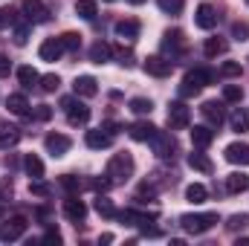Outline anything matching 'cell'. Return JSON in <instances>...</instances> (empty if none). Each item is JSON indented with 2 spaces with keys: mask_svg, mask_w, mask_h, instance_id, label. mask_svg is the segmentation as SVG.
<instances>
[{
  "mask_svg": "<svg viewBox=\"0 0 249 246\" xmlns=\"http://www.w3.org/2000/svg\"><path fill=\"white\" fill-rule=\"evenodd\" d=\"M214 81V72L212 70H191L186 72V78H183V84H180V96L183 99H191V96H197L206 84H212Z\"/></svg>",
  "mask_w": 249,
  "mask_h": 246,
  "instance_id": "1",
  "label": "cell"
},
{
  "mask_svg": "<svg viewBox=\"0 0 249 246\" xmlns=\"http://www.w3.org/2000/svg\"><path fill=\"white\" fill-rule=\"evenodd\" d=\"M133 157L130 154H113L110 162H107V177L110 183H127L133 177Z\"/></svg>",
  "mask_w": 249,
  "mask_h": 246,
  "instance_id": "2",
  "label": "cell"
},
{
  "mask_svg": "<svg viewBox=\"0 0 249 246\" xmlns=\"http://www.w3.org/2000/svg\"><path fill=\"white\" fill-rule=\"evenodd\" d=\"M217 223V214H183L180 217V226L186 229L188 235H203V232H209L212 226Z\"/></svg>",
  "mask_w": 249,
  "mask_h": 246,
  "instance_id": "3",
  "label": "cell"
},
{
  "mask_svg": "<svg viewBox=\"0 0 249 246\" xmlns=\"http://www.w3.org/2000/svg\"><path fill=\"white\" fill-rule=\"evenodd\" d=\"M61 107L67 110V122L70 124H87V119H90V107L81 105V102L72 99V96L61 99Z\"/></svg>",
  "mask_w": 249,
  "mask_h": 246,
  "instance_id": "4",
  "label": "cell"
},
{
  "mask_svg": "<svg viewBox=\"0 0 249 246\" xmlns=\"http://www.w3.org/2000/svg\"><path fill=\"white\" fill-rule=\"evenodd\" d=\"M151 145H154V154L162 157V159H174V154H177V139L171 133L157 130V136L151 139Z\"/></svg>",
  "mask_w": 249,
  "mask_h": 246,
  "instance_id": "5",
  "label": "cell"
},
{
  "mask_svg": "<svg viewBox=\"0 0 249 246\" xmlns=\"http://www.w3.org/2000/svg\"><path fill=\"white\" fill-rule=\"evenodd\" d=\"M188 122H191V110H188L183 102H174L168 107V127L171 130H186Z\"/></svg>",
  "mask_w": 249,
  "mask_h": 246,
  "instance_id": "6",
  "label": "cell"
},
{
  "mask_svg": "<svg viewBox=\"0 0 249 246\" xmlns=\"http://www.w3.org/2000/svg\"><path fill=\"white\" fill-rule=\"evenodd\" d=\"M64 217L78 226V223H84V217H87V206H84L75 194H70V197L64 200Z\"/></svg>",
  "mask_w": 249,
  "mask_h": 246,
  "instance_id": "7",
  "label": "cell"
},
{
  "mask_svg": "<svg viewBox=\"0 0 249 246\" xmlns=\"http://www.w3.org/2000/svg\"><path fill=\"white\" fill-rule=\"evenodd\" d=\"M171 70H174V61L171 58H162V55H148L145 58V72L148 75L165 78V75H171Z\"/></svg>",
  "mask_w": 249,
  "mask_h": 246,
  "instance_id": "8",
  "label": "cell"
},
{
  "mask_svg": "<svg viewBox=\"0 0 249 246\" xmlns=\"http://www.w3.org/2000/svg\"><path fill=\"white\" fill-rule=\"evenodd\" d=\"M23 15H26V20H32V23H47L50 20V9L41 3V0H23Z\"/></svg>",
  "mask_w": 249,
  "mask_h": 246,
  "instance_id": "9",
  "label": "cell"
},
{
  "mask_svg": "<svg viewBox=\"0 0 249 246\" xmlns=\"http://www.w3.org/2000/svg\"><path fill=\"white\" fill-rule=\"evenodd\" d=\"M26 226H29V223H26V217H20V214H18V217H6V226L0 229V238H3V241H18V238L26 232Z\"/></svg>",
  "mask_w": 249,
  "mask_h": 246,
  "instance_id": "10",
  "label": "cell"
},
{
  "mask_svg": "<svg viewBox=\"0 0 249 246\" xmlns=\"http://www.w3.org/2000/svg\"><path fill=\"white\" fill-rule=\"evenodd\" d=\"M44 145H47V151H50L53 157H64V154L72 148V139L64 136V133H50V136L44 139Z\"/></svg>",
  "mask_w": 249,
  "mask_h": 246,
  "instance_id": "11",
  "label": "cell"
},
{
  "mask_svg": "<svg viewBox=\"0 0 249 246\" xmlns=\"http://www.w3.org/2000/svg\"><path fill=\"white\" fill-rule=\"evenodd\" d=\"M194 23H197L200 29H214V26H217V12H214V6H209V3L197 6V12H194Z\"/></svg>",
  "mask_w": 249,
  "mask_h": 246,
  "instance_id": "12",
  "label": "cell"
},
{
  "mask_svg": "<svg viewBox=\"0 0 249 246\" xmlns=\"http://www.w3.org/2000/svg\"><path fill=\"white\" fill-rule=\"evenodd\" d=\"M38 55H41V61H58V58L64 55V44H61V38H47V41L41 44Z\"/></svg>",
  "mask_w": 249,
  "mask_h": 246,
  "instance_id": "13",
  "label": "cell"
},
{
  "mask_svg": "<svg viewBox=\"0 0 249 246\" xmlns=\"http://www.w3.org/2000/svg\"><path fill=\"white\" fill-rule=\"evenodd\" d=\"M200 113L206 116V122L212 124V127H220L223 119H226V113H223V105H220V102H206V105L200 107Z\"/></svg>",
  "mask_w": 249,
  "mask_h": 246,
  "instance_id": "14",
  "label": "cell"
},
{
  "mask_svg": "<svg viewBox=\"0 0 249 246\" xmlns=\"http://www.w3.org/2000/svg\"><path fill=\"white\" fill-rule=\"evenodd\" d=\"M72 90H75V96L90 99V96H96V93H99V81H96L93 75H78V78L72 81Z\"/></svg>",
  "mask_w": 249,
  "mask_h": 246,
  "instance_id": "15",
  "label": "cell"
},
{
  "mask_svg": "<svg viewBox=\"0 0 249 246\" xmlns=\"http://www.w3.org/2000/svg\"><path fill=\"white\" fill-rule=\"evenodd\" d=\"M127 133H130V139L133 142H151L154 136H157V127L151 122H133L127 127Z\"/></svg>",
  "mask_w": 249,
  "mask_h": 246,
  "instance_id": "16",
  "label": "cell"
},
{
  "mask_svg": "<svg viewBox=\"0 0 249 246\" xmlns=\"http://www.w3.org/2000/svg\"><path fill=\"white\" fill-rule=\"evenodd\" d=\"M226 159L232 165H249V145L247 142H232L226 148Z\"/></svg>",
  "mask_w": 249,
  "mask_h": 246,
  "instance_id": "17",
  "label": "cell"
},
{
  "mask_svg": "<svg viewBox=\"0 0 249 246\" xmlns=\"http://www.w3.org/2000/svg\"><path fill=\"white\" fill-rule=\"evenodd\" d=\"M20 142V127L0 122V148H15Z\"/></svg>",
  "mask_w": 249,
  "mask_h": 246,
  "instance_id": "18",
  "label": "cell"
},
{
  "mask_svg": "<svg viewBox=\"0 0 249 246\" xmlns=\"http://www.w3.org/2000/svg\"><path fill=\"white\" fill-rule=\"evenodd\" d=\"M191 142H194V148H209L212 142H214V130L212 127H203V124H197L194 130H191Z\"/></svg>",
  "mask_w": 249,
  "mask_h": 246,
  "instance_id": "19",
  "label": "cell"
},
{
  "mask_svg": "<svg viewBox=\"0 0 249 246\" xmlns=\"http://www.w3.org/2000/svg\"><path fill=\"white\" fill-rule=\"evenodd\" d=\"M110 142H113V133H107L105 127L87 130V148H110Z\"/></svg>",
  "mask_w": 249,
  "mask_h": 246,
  "instance_id": "20",
  "label": "cell"
},
{
  "mask_svg": "<svg viewBox=\"0 0 249 246\" xmlns=\"http://www.w3.org/2000/svg\"><path fill=\"white\" fill-rule=\"evenodd\" d=\"M116 35L122 38V41H133V38H139V20H133V18H124L116 23Z\"/></svg>",
  "mask_w": 249,
  "mask_h": 246,
  "instance_id": "21",
  "label": "cell"
},
{
  "mask_svg": "<svg viewBox=\"0 0 249 246\" xmlns=\"http://www.w3.org/2000/svg\"><path fill=\"white\" fill-rule=\"evenodd\" d=\"M226 191H229V194H244V191H249V177L241 174V171L229 174V177H226Z\"/></svg>",
  "mask_w": 249,
  "mask_h": 246,
  "instance_id": "22",
  "label": "cell"
},
{
  "mask_svg": "<svg viewBox=\"0 0 249 246\" xmlns=\"http://www.w3.org/2000/svg\"><path fill=\"white\" fill-rule=\"evenodd\" d=\"M110 55H113V47H110V44H105V41H96V44L90 47V61H93V64L110 61Z\"/></svg>",
  "mask_w": 249,
  "mask_h": 246,
  "instance_id": "23",
  "label": "cell"
},
{
  "mask_svg": "<svg viewBox=\"0 0 249 246\" xmlns=\"http://www.w3.org/2000/svg\"><path fill=\"white\" fill-rule=\"evenodd\" d=\"M6 107H9V113H15V116H29V102H26V96H20V93L9 96V99H6Z\"/></svg>",
  "mask_w": 249,
  "mask_h": 246,
  "instance_id": "24",
  "label": "cell"
},
{
  "mask_svg": "<svg viewBox=\"0 0 249 246\" xmlns=\"http://www.w3.org/2000/svg\"><path fill=\"white\" fill-rule=\"evenodd\" d=\"M229 124H232V130H235V133H247V130H249V110L238 107V110L229 116Z\"/></svg>",
  "mask_w": 249,
  "mask_h": 246,
  "instance_id": "25",
  "label": "cell"
},
{
  "mask_svg": "<svg viewBox=\"0 0 249 246\" xmlns=\"http://www.w3.org/2000/svg\"><path fill=\"white\" fill-rule=\"evenodd\" d=\"M203 53H206V58H217V55L226 53V41H223V38H206Z\"/></svg>",
  "mask_w": 249,
  "mask_h": 246,
  "instance_id": "26",
  "label": "cell"
},
{
  "mask_svg": "<svg viewBox=\"0 0 249 246\" xmlns=\"http://www.w3.org/2000/svg\"><path fill=\"white\" fill-rule=\"evenodd\" d=\"M23 168H26V174H29L32 180H41V177H44V162H41L35 154H26V159H23Z\"/></svg>",
  "mask_w": 249,
  "mask_h": 246,
  "instance_id": "27",
  "label": "cell"
},
{
  "mask_svg": "<svg viewBox=\"0 0 249 246\" xmlns=\"http://www.w3.org/2000/svg\"><path fill=\"white\" fill-rule=\"evenodd\" d=\"M75 15H78V18H84V20H93V18L99 15L96 0H75Z\"/></svg>",
  "mask_w": 249,
  "mask_h": 246,
  "instance_id": "28",
  "label": "cell"
},
{
  "mask_svg": "<svg viewBox=\"0 0 249 246\" xmlns=\"http://www.w3.org/2000/svg\"><path fill=\"white\" fill-rule=\"evenodd\" d=\"M188 165L194 168V171H200V174H212V159L209 157H203V154H188Z\"/></svg>",
  "mask_w": 249,
  "mask_h": 246,
  "instance_id": "29",
  "label": "cell"
},
{
  "mask_svg": "<svg viewBox=\"0 0 249 246\" xmlns=\"http://www.w3.org/2000/svg\"><path fill=\"white\" fill-rule=\"evenodd\" d=\"M206 197H209V191H206V185L200 183H191L186 188V200L188 203H194V206H200V203H206Z\"/></svg>",
  "mask_w": 249,
  "mask_h": 246,
  "instance_id": "30",
  "label": "cell"
},
{
  "mask_svg": "<svg viewBox=\"0 0 249 246\" xmlns=\"http://www.w3.org/2000/svg\"><path fill=\"white\" fill-rule=\"evenodd\" d=\"M162 47H165L168 53H171V50H183V32H180V29H168Z\"/></svg>",
  "mask_w": 249,
  "mask_h": 246,
  "instance_id": "31",
  "label": "cell"
},
{
  "mask_svg": "<svg viewBox=\"0 0 249 246\" xmlns=\"http://www.w3.org/2000/svg\"><path fill=\"white\" fill-rule=\"evenodd\" d=\"M18 81H20L23 87H32V84H38V81H41V75H38L32 67H20V70H18Z\"/></svg>",
  "mask_w": 249,
  "mask_h": 246,
  "instance_id": "32",
  "label": "cell"
},
{
  "mask_svg": "<svg viewBox=\"0 0 249 246\" xmlns=\"http://www.w3.org/2000/svg\"><path fill=\"white\" fill-rule=\"evenodd\" d=\"M130 110H133L136 116H148V113L154 110V102H151V99H130Z\"/></svg>",
  "mask_w": 249,
  "mask_h": 246,
  "instance_id": "33",
  "label": "cell"
},
{
  "mask_svg": "<svg viewBox=\"0 0 249 246\" xmlns=\"http://www.w3.org/2000/svg\"><path fill=\"white\" fill-rule=\"evenodd\" d=\"M96 211L102 214V217H116V209H113V203L107 200V197H96Z\"/></svg>",
  "mask_w": 249,
  "mask_h": 246,
  "instance_id": "34",
  "label": "cell"
},
{
  "mask_svg": "<svg viewBox=\"0 0 249 246\" xmlns=\"http://www.w3.org/2000/svg\"><path fill=\"white\" fill-rule=\"evenodd\" d=\"M157 6H160L162 12H168V15H180L183 6H186V0H157Z\"/></svg>",
  "mask_w": 249,
  "mask_h": 246,
  "instance_id": "35",
  "label": "cell"
},
{
  "mask_svg": "<svg viewBox=\"0 0 249 246\" xmlns=\"http://www.w3.org/2000/svg\"><path fill=\"white\" fill-rule=\"evenodd\" d=\"M241 99H244V90H241L238 84H226V87H223V102H232V105H235V102H241Z\"/></svg>",
  "mask_w": 249,
  "mask_h": 246,
  "instance_id": "36",
  "label": "cell"
},
{
  "mask_svg": "<svg viewBox=\"0 0 249 246\" xmlns=\"http://www.w3.org/2000/svg\"><path fill=\"white\" fill-rule=\"evenodd\" d=\"M58 84H61V78H58L55 72L41 78V90H44V93H55V90H58Z\"/></svg>",
  "mask_w": 249,
  "mask_h": 246,
  "instance_id": "37",
  "label": "cell"
},
{
  "mask_svg": "<svg viewBox=\"0 0 249 246\" xmlns=\"http://www.w3.org/2000/svg\"><path fill=\"white\" fill-rule=\"evenodd\" d=\"M244 70H241V64L238 61H226L223 67H220V75H226V78H238Z\"/></svg>",
  "mask_w": 249,
  "mask_h": 246,
  "instance_id": "38",
  "label": "cell"
},
{
  "mask_svg": "<svg viewBox=\"0 0 249 246\" xmlns=\"http://www.w3.org/2000/svg\"><path fill=\"white\" fill-rule=\"evenodd\" d=\"M61 44H64V50H78L81 35H75V32H64V35H61Z\"/></svg>",
  "mask_w": 249,
  "mask_h": 246,
  "instance_id": "39",
  "label": "cell"
},
{
  "mask_svg": "<svg viewBox=\"0 0 249 246\" xmlns=\"http://www.w3.org/2000/svg\"><path fill=\"white\" fill-rule=\"evenodd\" d=\"M232 38H235V41H247L249 38V26L247 23H241V20H235V23H232Z\"/></svg>",
  "mask_w": 249,
  "mask_h": 246,
  "instance_id": "40",
  "label": "cell"
},
{
  "mask_svg": "<svg viewBox=\"0 0 249 246\" xmlns=\"http://www.w3.org/2000/svg\"><path fill=\"white\" fill-rule=\"evenodd\" d=\"M61 188H64V191H70V194H75V191L81 188V183H78L72 174H64V177H61Z\"/></svg>",
  "mask_w": 249,
  "mask_h": 246,
  "instance_id": "41",
  "label": "cell"
},
{
  "mask_svg": "<svg viewBox=\"0 0 249 246\" xmlns=\"http://www.w3.org/2000/svg\"><path fill=\"white\" fill-rule=\"evenodd\" d=\"M29 191H32L35 197H50V194H53V188L47 183H41V180H35V183L29 185Z\"/></svg>",
  "mask_w": 249,
  "mask_h": 246,
  "instance_id": "42",
  "label": "cell"
},
{
  "mask_svg": "<svg viewBox=\"0 0 249 246\" xmlns=\"http://www.w3.org/2000/svg\"><path fill=\"white\" fill-rule=\"evenodd\" d=\"M249 223V214H235V217H229V229L235 232V229H244Z\"/></svg>",
  "mask_w": 249,
  "mask_h": 246,
  "instance_id": "43",
  "label": "cell"
},
{
  "mask_svg": "<svg viewBox=\"0 0 249 246\" xmlns=\"http://www.w3.org/2000/svg\"><path fill=\"white\" fill-rule=\"evenodd\" d=\"M26 41H29V26H18V29H15V44L23 47Z\"/></svg>",
  "mask_w": 249,
  "mask_h": 246,
  "instance_id": "44",
  "label": "cell"
},
{
  "mask_svg": "<svg viewBox=\"0 0 249 246\" xmlns=\"http://www.w3.org/2000/svg\"><path fill=\"white\" fill-rule=\"evenodd\" d=\"M15 20H18V18H15L12 9H0V29H3V26H12Z\"/></svg>",
  "mask_w": 249,
  "mask_h": 246,
  "instance_id": "45",
  "label": "cell"
},
{
  "mask_svg": "<svg viewBox=\"0 0 249 246\" xmlns=\"http://www.w3.org/2000/svg\"><path fill=\"white\" fill-rule=\"evenodd\" d=\"M119 64L122 67H133V53L130 50H119Z\"/></svg>",
  "mask_w": 249,
  "mask_h": 246,
  "instance_id": "46",
  "label": "cell"
},
{
  "mask_svg": "<svg viewBox=\"0 0 249 246\" xmlns=\"http://www.w3.org/2000/svg\"><path fill=\"white\" fill-rule=\"evenodd\" d=\"M38 119H41V122L53 119V110H50V105H38Z\"/></svg>",
  "mask_w": 249,
  "mask_h": 246,
  "instance_id": "47",
  "label": "cell"
},
{
  "mask_svg": "<svg viewBox=\"0 0 249 246\" xmlns=\"http://www.w3.org/2000/svg\"><path fill=\"white\" fill-rule=\"evenodd\" d=\"M44 241H50V244H61V232H58V229H47Z\"/></svg>",
  "mask_w": 249,
  "mask_h": 246,
  "instance_id": "48",
  "label": "cell"
},
{
  "mask_svg": "<svg viewBox=\"0 0 249 246\" xmlns=\"http://www.w3.org/2000/svg\"><path fill=\"white\" fill-rule=\"evenodd\" d=\"M9 70H12L9 58H6V55H0V78H3V75H9Z\"/></svg>",
  "mask_w": 249,
  "mask_h": 246,
  "instance_id": "49",
  "label": "cell"
},
{
  "mask_svg": "<svg viewBox=\"0 0 249 246\" xmlns=\"http://www.w3.org/2000/svg\"><path fill=\"white\" fill-rule=\"evenodd\" d=\"M107 183H110V180H93V188H96V191H105V188H107Z\"/></svg>",
  "mask_w": 249,
  "mask_h": 246,
  "instance_id": "50",
  "label": "cell"
},
{
  "mask_svg": "<svg viewBox=\"0 0 249 246\" xmlns=\"http://www.w3.org/2000/svg\"><path fill=\"white\" fill-rule=\"evenodd\" d=\"M0 220H6V209L3 206H0Z\"/></svg>",
  "mask_w": 249,
  "mask_h": 246,
  "instance_id": "51",
  "label": "cell"
},
{
  "mask_svg": "<svg viewBox=\"0 0 249 246\" xmlns=\"http://www.w3.org/2000/svg\"><path fill=\"white\" fill-rule=\"evenodd\" d=\"M127 3H133V6H142V3H145V0H127Z\"/></svg>",
  "mask_w": 249,
  "mask_h": 246,
  "instance_id": "52",
  "label": "cell"
},
{
  "mask_svg": "<svg viewBox=\"0 0 249 246\" xmlns=\"http://www.w3.org/2000/svg\"><path fill=\"white\" fill-rule=\"evenodd\" d=\"M238 246H249V238H244V241H238Z\"/></svg>",
  "mask_w": 249,
  "mask_h": 246,
  "instance_id": "53",
  "label": "cell"
},
{
  "mask_svg": "<svg viewBox=\"0 0 249 246\" xmlns=\"http://www.w3.org/2000/svg\"><path fill=\"white\" fill-rule=\"evenodd\" d=\"M107 3H113V0H107Z\"/></svg>",
  "mask_w": 249,
  "mask_h": 246,
  "instance_id": "54",
  "label": "cell"
},
{
  "mask_svg": "<svg viewBox=\"0 0 249 246\" xmlns=\"http://www.w3.org/2000/svg\"><path fill=\"white\" fill-rule=\"evenodd\" d=\"M247 3H249V0H247Z\"/></svg>",
  "mask_w": 249,
  "mask_h": 246,
  "instance_id": "55",
  "label": "cell"
}]
</instances>
